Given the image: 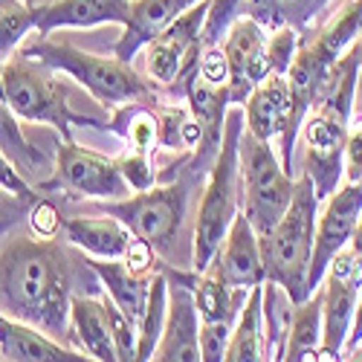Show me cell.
<instances>
[{
	"label": "cell",
	"mask_w": 362,
	"mask_h": 362,
	"mask_svg": "<svg viewBox=\"0 0 362 362\" xmlns=\"http://www.w3.org/2000/svg\"><path fill=\"white\" fill-rule=\"evenodd\" d=\"M70 255L55 238L12 232L0 244V313L70 339Z\"/></svg>",
	"instance_id": "obj_1"
},
{
	"label": "cell",
	"mask_w": 362,
	"mask_h": 362,
	"mask_svg": "<svg viewBox=\"0 0 362 362\" xmlns=\"http://www.w3.org/2000/svg\"><path fill=\"white\" fill-rule=\"evenodd\" d=\"M359 64L348 49L339 62L330 67L316 102L310 105L301 139H305V174H310L316 197L327 200L339 189V177L345 174V136L351 125L354 90H356Z\"/></svg>",
	"instance_id": "obj_2"
},
{
	"label": "cell",
	"mask_w": 362,
	"mask_h": 362,
	"mask_svg": "<svg viewBox=\"0 0 362 362\" xmlns=\"http://www.w3.org/2000/svg\"><path fill=\"white\" fill-rule=\"evenodd\" d=\"M244 107H232L223 122V142L209 168L203 197L197 206L194 221V240H192V264L197 273L212 264L215 252L221 250L223 238L240 209V134H244Z\"/></svg>",
	"instance_id": "obj_3"
},
{
	"label": "cell",
	"mask_w": 362,
	"mask_h": 362,
	"mask_svg": "<svg viewBox=\"0 0 362 362\" xmlns=\"http://www.w3.org/2000/svg\"><path fill=\"white\" fill-rule=\"evenodd\" d=\"M319 197L310 174H301L293 186V200L281 221L261 238L264 273L267 281H276L287 290L293 305L310 296L308 273L313 258V238H316V218H319Z\"/></svg>",
	"instance_id": "obj_4"
},
{
	"label": "cell",
	"mask_w": 362,
	"mask_h": 362,
	"mask_svg": "<svg viewBox=\"0 0 362 362\" xmlns=\"http://www.w3.org/2000/svg\"><path fill=\"white\" fill-rule=\"evenodd\" d=\"M4 90L12 110L23 122H44L62 131L70 139V125H90L110 131V122L76 113L70 105V87L62 81V70H55L38 58H29L26 52H15L9 62H4Z\"/></svg>",
	"instance_id": "obj_5"
},
{
	"label": "cell",
	"mask_w": 362,
	"mask_h": 362,
	"mask_svg": "<svg viewBox=\"0 0 362 362\" xmlns=\"http://www.w3.org/2000/svg\"><path fill=\"white\" fill-rule=\"evenodd\" d=\"M21 52L76 78L90 96L107 107H122V105H134V102L157 99V87L139 78L134 73L131 62H119L116 55H110V58L93 55V52H84L67 41H52V38H41L35 44L23 47Z\"/></svg>",
	"instance_id": "obj_6"
},
{
	"label": "cell",
	"mask_w": 362,
	"mask_h": 362,
	"mask_svg": "<svg viewBox=\"0 0 362 362\" xmlns=\"http://www.w3.org/2000/svg\"><path fill=\"white\" fill-rule=\"evenodd\" d=\"M359 35H362V0H351L339 15H334L319 29V35H310V29L301 33L298 52L287 70L293 116L298 125L305 122L310 105L316 102L330 67L354 47Z\"/></svg>",
	"instance_id": "obj_7"
},
{
	"label": "cell",
	"mask_w": 362,
	"mask_h": 362,
	"mask_svg": "<svg viewBox=\"0 0 362 362\" xmlns=\"http://www.w3.org/2000/svg\"><path fill=\"white\" fill-rule=\"evenodd\" d=\"M189 206V180H168L145 192H136L125 200H90L81 209L93 215H113L122 221L136 238L157 250V255L168 258L174 240L183 229Z\"/></svg>",
	"instance_id": "obj_8"
},
{
	"label": "cell",
	"mask_w": 362,
	"mask_h": 362,
	"mask_svg": "<svg viewBox=\"0 0 362 362\" xmlns=\"http://www.w3.org/2000/svg\"><path fill=\"white\" fill-rule=\"evenodd\" d=\"M240 203L258 238L273 229L293 200L296 180L281 165L273 142H264L255 134H240Z\"/></svg>",
	"instance_id": "obj_9"
},
{
	"label": "cell",
	"mask_w": 362,
	"mask_h": 362,
	"mask_svg": "<svg viewBox=\"0 0 362 362\" xmlns=\"http://www.w3.org/2000/svg\"><path fill=\"white\" fill-rule=\"evenodd\" d=\"M206 12L209 0H200L186 15L168 23L157 38L148 41V76L154 78V84L186 96V84L197 76L200 64Z\"/></svg>",
	"instance_id": "obj_10"
},
{
	"label": "cell",
	"mask_w": 362,
	"mask_h": 362,
	"mask_svg": "<svg viewBox=\"0 0 362 362\" xmlns=\"http://www.w3.org/2000/svg\"><path fill=\"white\" fill-rule=\"evenodd\" d=\"M41 189H64L73 200H125L134 192L119 168V160L81 148L73 139L58 142L55 177L41 183Z\"/></svg>",
	"instance_id": "obj_11"
},
{
	"label": "cell",
	"mask_w": 362,
	"mask_h": 362,
	"mask_svg": "<svg viewBox=\"0 0 362 362\" xmlns=\"http://www.w3.org/2000/svg\"><path fill=\"white\" fill-rule=\"evenodd\" d=\"M322 290V345L316 359H339L351 334L356 298L362 293V255L354 247H345L327 264V273L319 284Z\"/></svg>",
	"instance_id": "obj_12"
},
{
	"label": "cell",
	"mask_w": 362,
	"mask_h": 362,
	"mask_svg": "<svg viewBox=\"0 0 362 362\" xmlns=\"http://www.w3.org/2000/svg\"><path fill=\"white\" fill-rule=\"evenodd\" d=\"M247 131L255 134L264 142L279 145L281 165L293 174V145L301 131V125L293 116V99H290V81L287 73H269L244 105Z\"/></svg>",
	"instance_id": "obj_13"
},
{
	"label": "cell",
	"mask_w": 362,
	"mask_h": 362,
	"mask_svg": "<svg viewBox=\"0 0 362 362\" xmlns=\"http://www.w3.org/2000/svg\"><path fill=\"white\" fill-rule=\"evenodd\" d=\"M160 269L165 273L168 281V310H165V327L160 345L154 351V359L160 362H194L200 359V313L194 305V273H183V269H174L165 261L160 264Z\"/></svg>",
	"instance_id": "obj_14"
},
{
	"label": "cell",
	"mask_w": 362,
	"mask_h": 362,
	"mask_svg": "<svg viewBox=\"0 0 362 362\" xmlns=\"http://www.w3.org/2000/svg\"><path fill=\"white\" fill-rule=\"evenodd\" d=\"M359 218H362V183H345L342 189H337L327 197L322 215L316 221L313 258H310V273H308L310 293L319 290V284L327 273V264L345 247H351Z\"/></svg>",
	"instance_id": "obj_15"
},
{
	"label": "cell",
	"mask_w": 362,
	"mask_h": 362,
	"mask_svg": "<svg viewBox=\"0 0 362 362\" xmlns=\"http://www.w3.org/2000/svg\"><path fill=\"white\" fill-rule=\"evenodd\" d=\"M269 33L250 15H238L221 41L229 64V102L247 105L252 90L273 73L269 64Z\"/></svg>",
	"instance_id": "obj_16"
},
{
	"label": "cell",
	"mask_w": 362,
	"mask_h": 362,
	"mask_svg": "<svg viewBox=\"0 0 362 362\" xmlns=\"http://www.w3.org/2000/svg\"><path fill=\"white\" fill-rule=\"evenodd\" d=\"M203 273H212L215 279H221L229 287H240V290H252L255 284L267 281L264 273V255H261V238L252 229L250 218L244 212H238L221 250L215 252L212 264H209Z\"/></svg>",
	"instance_id": "obj_17"
},
{
	"label": "cell",
	"mask_w": 362,
	"mask_h": 362,
	"mask_svg": "<svg viewBox=\"0 0 362 362\" xmlns=\"http://www.w3.org/2000/svg\"><path fill=\"white\" fill-rule=\"evenodd\" d=\"M0 359L4 362H78L87 356L64 342L52 339L35 325H26L21 319L0 313Z\"/></svg>",
	"instance_id": "obj_18"
},
{
	"label": "cell",
	"mask_w": 362,
	"mask_h": 362,
	"mask_svg": "<svg viewBox=\"0 0 362 362\" xmlns=\"http://www.w3.org/2000/svg\"><path fill=\"white\" fill-rule=\"evenodd\" d=\"M131 0H52L35 6V29L44 35L55 29L99 26V23H128Z\"/></svg>",
	"instance_id": "obj_19"
},
{
	"label": "cell",
	"mask_w": 362,
	"mask_h": 362,
	"mask_svg": "<svg viewBox=\"0 0 362 362\" xmlns=\"http://www.w3.org/2000/svg\"><path fill=\"white\" fill-rule=\"evenodd\" d=\"M197 4L200 0H131V18L113 47V55L119 62H131L142 47H148L151 38H157L168 23Z\"/></svg>",
	"instance_id": "obj_20"
},
{
	"label": "cell",
	"mask_w": 362,
	"mask_h": 362,
	"mask_svg": "<svg viewBox=\"0 0 362 362\" xmlns=\"http://www.w3.org/2000/svg\"><path fill=\"white\" fill-rule=\"evenodd\" d=\"M67 345L76 348L78 354H84L87 359L119 362L102 298H93V296L70 298V339H67Z\"/></svg>",
	"instance_id": "obj_21"
},
{
	"label": "cell",
	"mask_w": 362,
	"mask_h": 362,
	"mask_svg": "<svg viewBox=\"0 0 362 362\" xmlns=\"http://www.w3.org/2000/svg\"><path fill=\"white\" fill-rule=\"evenodd\" d=\"M84 264L93 269L102 281V290L116 301L122 313L139 327L145 308H148V296H151V284H154L157 273L139 276L122 261V258H84Z\"/></svg>",
	"instance_id": "obj_22"
},
{
	"label": "cell",
	"mask_w": 362,
	"mask_h": 362,
	"mask_svg": "<svg viewBox=\"0 0 362 362\" xmlns=\"http://www.w3.org/2000/svg\"><path fill=\"white\" fill-rule=\"evenodd\" d=\"M64 235L73 247L90 252L93 258H125L134 240V232L113 215L64 218Z\"/></svg>",
	"instance_id": "obj_23"
},
{
	"label": "cell",
	"mask_w": 362,
	"mask_h": 362,
	"mask_svg": "<svg viewBox=\"0 0 362 362\" xmlns=\"http://www.w3.org/2000/svg\"><path fill=\"white\" fill-rule=\"evenodd\" d=\"M261 305H264V281L255 284L240 308L238 319H235V327H232V339H229V348H226V362H258V359H267L264 356V313H261Z\"/></svg>",
	"instance_id": "obj_24"
},
{
	"label": "cell",
	"mask_w": 362,
	"mask_h": 362,
	"mask_svg": "<svg viewBox=\"0 0 362 362\" xmlns=\"http://www.w3.org/2000/svg\"><path fill=\"white\" fill-rule=\"evenodd\" d=\"M330 4V0H244V12L258 21L267 33L276 29H296L308 33L310 21Z\"/></svg>",
	"instance_id": "obj_25"
},
{
	"label": "cell",
	"mask_w": 362,
	"mask_h": 362,
	"mask_svg": "<svg viewBox=\"0 0 362 362\" xmlns=\"http://www.w3.org/2000/svg\"><path fill=\"white\" fill-rule=\"evenodd\" d=\"M322 290L310 293L305 301H298L290 316V330H287V348L284 359L301 362V359H316L319 345H322Z\"/></svg>",
	"instance_id": "obj_26"
},
{
	"label": "cell",
	"mask_w": 362,
	"mask_h": 362,
	"mask_svg": "<svg viewBox=\"0 0 362 362\" xmlns=\"http://www.w3.org/2000/svg\"><path fill=\"white\" fill-rule=\"evenodd\" d=\"M192 290H194V305H197L200 322H232L235 325L240 308H244V301L250 296V290L229 287L212 273H197Z\"/></svg>",
	"instance_id": "obj_27"
},
{
	"label": "cell",
	"mask_w": 362,
	"mask_h": 362,
	"mask_svg": "<svg viewBox=\"0 0 362 362\" xmlns=\"http://www.w3.org/2000/svg\"><path fill=\"white\" fill-rule=\"evenodd\" d=\"M18 113L12 110L6 90H4V64H0V151L18 165L21 174H35L44 165V154L38 148H33V142L26 139Z\"/></svg>",
	"instance_id": "obj_28"
},
{
	"label": "cell",
	"mask_w": 362,
	"mask_h": 362,
	"mask_svg": "<svg viewBox=\"0 0 362 362\" xmlns=\"http://www.w3.org/2000/svg\"><path fill=\"white\" fill-rule=\"evenodd\" d=\"M293 298L287 290L276 281H264V356L267 359H284L287 348V330H290V316H293Z\"/></svg>",
	"instance_id": "obj_29"
},
{
	"label": "cell",
	"mask_w": 362,
	"mask_h": 362,
	"mask_svg": "<svg viewBox=\"0 0 362 362\" xmlns=\"http://www.w3.org/2000/svg\"><path fill=\"white\" fill-rule=\"evenodd\" d=\"M165 310H168V281H165L163 269H157L145 316L136 327V359H154V351L160 345L163 327H165Z\"/></svg>",
	"instance_id": "obj_30"
},
{
	"label": "cell",
	"mask_w": 362,
	"mask_h": 362,
	"mask_svg": "<svg viewBox=\"0 0 362 362\" xmlns=\"http://www.w3.org/2000/svg\"><path fill=\"white\" fill-rule=\"evenodd\" d=\"M35 29V6L21 0H0V64L18 52V44L26 33Z\"/></svg>",
	"instance_id": "obj_31"
},
{
	"label": "cell",
	"mask_w": 362,
	"mask_h": 362,
	"mask_svg": "<svg viewBox=\"0 0 362 362\" xmlns=\"http://www.w3.org/2000/svg\"><path fill=\"white\" fill-rule=\"evenodd\" d=\"M105 313H107V325L113 334V345H116V356L119 362H131L136 359V325L122 313V308L105 293Z\"/></svg>",
	"instance_id": "obj_32"
},
{
	"label": "cell",
	"mask_w": 362,
	"mask_h": 362,
	"mask_svg": "<svg viewBox=\"0 0 362 362\" xmlns=\"http://www.w3.org/2000/svg\"><path fill=\"white\" fill-rule=\"evenodd\" d=\"M240 12H244V0H209V12L203 23V47H218Z\"/></svg>",
	"instance_id": "obj_33"
},
{
	"label": "cell",
	"mask_w": 362,
	"mask_h": 362,
	"mask_svg": "<svg viewBox=\"0 0 362 362\" xmlns=\"http://www.w3.org/2000/svg\"><path fill=\"white\" fill-rule=\"evenodd\" d=\"M232 322H200V359H223L232 339Z\"/></svg>",
	"instance_id": "obj_34"
},
{
	"label": "cell",
	"mask_w": 362,
	"mask_h": 362,
	"mask_svg": "<svg viewBox=\"0 0 362 362\" xmlns=\"http://www.w3.org/2000/svg\"><path fill=\"white\" fill-rule=\"evenodd\" d=\"M26 223H29V232L38 238H58V232L64 229V218L58 212V206L52 200H41V197L29 209Z\"/></svg>",
	"instance_id": "obj_35"
},
{
	"label": "cell",
	"mask_w": 362,
	"mask_h": 362,
	"mask_svg": "<svg viewBox=\"0 0 362 362\" xmlns=\"http://www.w3.org/2000/svg\"><path fill=\"white\" fill-rule=\"evenodd\" d=\"M38 200L35 197H26V194H18L6 186H0V235H6L18 226V221H26L29 209H33V203Z\"/></svg>",
	"instance_id": "obj_36"
},
{
	"label": "cell",
	"mask_w": 362,
	"mask_h": 362,
	"mask_svg": "<svg viewBox=\"0 0 362 362\" xmlns=\"http://www.w3.org/2000/svg\"><path fill=\"white\" fill-rule=\"evenodd\" d=\"M197 76L206 84H215V87H229V64H226V55L223 47H203L200 52V64H197Z\"/></svg>",
	"instance_id": "obj_37"
},
{
	"label": "cell",
	"mask_w": 362,
	"mask_h": 362,
	"mask_svg": "<svg viewBox=\"0 0 362 362\" xmlns=\"http://www.w3.org/2000/svg\"><path fill=\"white\" fill-rule=\"evenodd\" d=\"M345 183H362V116L351 119L345 136Z\"/></svg>",
	"instance_id": "obj_38"
},
{
	"label": "cell",
	"mask_w": 362,
	"mask_h": 362,
	"mask_svg": "<svg viewBox=\"0 0 362 362\" xmlns=\"http://www.w3.org/2000/svg\"><path fill=\"white\" fill-rule=\"evenodd\" d=\"M0 186H6L18 194H26V197H35V189L29 186V180L18 171V165L4 154V151H0Z\"/></svg>",
	"instance_id": "obj_39"
},
{
	"label": "cell",
	"mask_w": 362,
	"mask_h": 362,
	"mask_svg": "<svg viewBox=\"0 0 362 362\" xmlns=\"http://www.w3.org/2000/svg\"><path fill=\"white\" fill-rule=\"evenodd\" d=\"M362 345V293L356 298V310H354V322H351V334H348V356H354Z\"/></svg>",
	"instance_id": "obj_40"
},
{
	"label": "cell",
	"mask_w": 362,
	"mask_h": 362,
	"mask_svg": "<svg viewBox=\"0 0 362 362\" xmlns=\"http://www.w3.org/2000/svg\"><path fill=\"white\" fill-rule=\"evenodd\" d=\"M351 247L362 255V218H359V226H356V232H354V240H351Z\"/></svg>",
	"instance_id": "obj_41"
},
{
	"label": "cell",
	"mask_w": 362,
	"mask_h": 362,
	"mask_svg": "<svg viewBox=\"0 0 362 362\" xmlns=\"http://www.w3.org/2000/svg\"><path fill=\"white\" fill-rule=\"evenodd\" d=\"M351 52H354V58H356V64L362 67V35L354 41V47H351Z\"/></svg>",
	"instance_id": "obj_42"
}]
</instances>
